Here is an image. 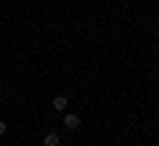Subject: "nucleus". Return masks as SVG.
I'll return each mask as SVG.
<instances>
[{
    "instance_id": "nucleus-1",
    "label": "nucleus",
    "mask_w": 159,
    "mask_h": 146,
    "mask_svg": "<svg viewBox=\"0 0 159 146\" xmlns=\"http://www.w3.org/2000/svg\"><path fill=\"white\" fill-rule=\"evenodd\" d=\"M51 106L56 109L58 114H61V112H66V106H69V98H66V96H64V93H58V96H53V101H51Z\"/></svg>"
},
{
    "instance_id": "nucleus-2",
    "label": "nucleus",
    "mask_w": 159,
    "mask_h": 146,
    "mask_svg": "<svg viewBox=\"0 0 159 146\" xmlns=\"http://www.w3.org/2000/svg\"><path fill=\"white\" fill-rule=\"evenodd\" d=\"M64 128L77 130L80 128V114H64Z\"/></svg>"
},
{
    "instance_id": "nucleus-3",
    "label": "nucleus",
    "mask_w": 159,
    "mask_h": 146,
    "mask_svg": "<svg viewBox=\"0 0 159 146\" xmlns=\"http://www.w3.org/2000/svg\"><path fill=\"white\" fill-rule=\"evenodd\" d=\"M58 144H61V138H58V133H53V130L45 135V141H43V146H58Z\"/></svg>"
},
{
    "instance_id": "nucleus-4",
    "label": "nucleus",
    "mask_w": 159,
    "mask_h": 146,
    "mask_svg": "<svg viewBox=\"0 0 159 146\" xmlns=\"http://www.w3.org/2000/svg\"><path fill=\"white\" fill-rule=\"evenodd\" d=\"M6 133H8V125L3 122V120H0V135H6Z\"/></svg>"
}]
</instances>
